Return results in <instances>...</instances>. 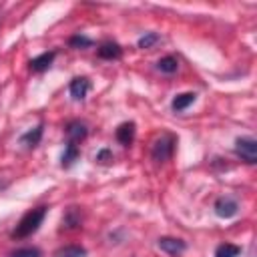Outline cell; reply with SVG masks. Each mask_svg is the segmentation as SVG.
I'll use <instances>...</instances> for the list:
<instances>
[{"mask_svg":"<svg viewBox=\"0 0 257 257\" xmlns=\"http://www.w3.org/2000/svg\"><path fill=\"white\" fill-rule=\"evenodd\" d=\"M46 211H48V207L40 205V207H36V209H30L28 213H24V217H22V219L18 221V225L14 227L12 237H14V239H26V237H30L32 233H36L38 227L42 225L44 217H46Z\"/></svg>","mask_w":257,"mask_h":257,"instance_id":"6da1fadb","label":"cell"},{"mask_svg":"<svg viewBox=\"0 0 257 257\" xmlns=\"http://www.w3.org/2000/svg\"><path fill=\"white\" fill-rule=\"evenodd\" d=\"M175 145H177V141H175L173 135H161V137L153 143L151 159H153L155 163H165V161H169V159L173 157V153H175Z\"/></svg>","mask_w":257,"mask_h":257,"instance_id":"7a4b0ae2","label":"cell"},{"mask_svg":"<svg viewBox=\"0 0 257 257\" xmlns=\"http://www.w3.org/2000/svg\"><path fill=\"white\" fill-rule=\"evenodd\" d=\"M235 155L243 163L255 165L257 163V141L253 137H239L235 141Z\"/></svg>","mask_w":257,"mask_h":257,"instance_id":"3957f363","label":"cell"},{"mask_svg":"<svg viewBox=\"0 0 257 257\" xmlns=\"http://www.w3.org/2000/svg\"><path fill=\"white\" fill-rule=\"evenodd\" d=\"M213 209H215V215H217V217H221V219H231V217H235V215L239 213V203H237L233 197L223 195V197H219V199L215 201Z\"/></svg>","mask_w":257,"mask_h":257,"instance_id":"277c9868","label":"cell"},{"mask_svg":"<svg viewBox=\"0 0 257 257\" xmlns=\"http://www.w3.org/2000/svg\"><path fill=\"white\" fill-rule=\"evenodd\" d=\"M159 249L165 251L167 255H181L185 249H187V243L183 239H177V237H161L157 241Z\"/></svg>","mask_w":257,"mask_h":257,"instance_id":"5b68a950","label":"cell"},{"mask_svg":"<svg viewBox=\"0 0 257 257\" xmlns=\"http://www.w3.org/2000/svg\"><path fill=\"white\" fill-rule=\"evenodd\" d=\"M68 90H70V96L74 100H84L86 94H88V90H90V80L86 76H76V78L70 80Z\"/></svg>","mask_w":257,"mask_h":257,"instance_id":"8992f818","label":"cell"},{"mask_svg":"<svg viewBox=\"0 0 257 257\" xmlns=\"http://www.w3.org/2000/svg\"><path fill=\"white\" fill-rule=\"evenodd\" d=\"M66 135H68V143L78 145L80 141H84V139H86L88 128H86V124H84V122H80V120H72V122H68V124H66Z\"/></svg>","mask_w":257,"mask_h":257,"instance_id":"52a82bcc","label":"cell"},{"mask_svg":"<svg viewBox=\"0 0 257 257\" xmlns=\"http://www.w3.org/2000/svg\"><path fill=\"white\" fill-rule=\"evenodd\" d=\"M54 58H56V52H54V50L42 52V54H38L36 58H32V60L28 62V66H30L32 72H42V70L50 68V64L54 62Z\"/></svg>","mask_w":257,"mask_h":257,"instance_id":"ba28073f","label":"cell"},{"mask_svg":"<svg viewBox=\"0 0 257 257\" xmlns=\"http://www.w3.org/2000/svg\"><path fill=\"white\" fill-rule=\"evenodd\" d=\"M135 133H137V126H135L133 120L122 122V124H118V128H116V141H118L122 147H128V145H133V141H135Z\"/></svg>","mask_w":257,"mask_h":257,"instance_id":"9c48e42d","label":"cell"},{"mask_svg":"<svg viewBox=\"0 0 257 257\" xmlns=\"http://www.w3.org/2000/svg\"><path fill=\"white\" fill-rule=\"evenodd\" d=\"M42 135H44V124L40 122V124H36L34 128L26 131V133L20 137V143H22L24 147H28V149H34L36 145H40V141H42Z\"/></svg>","mask_w":257,"mask_h":257,"instance_id":"30bf717a","label":"cell"},{"mask_svg":"<svg viewBox=\"0 0 257 257\" xmlns=\"http://www.w3.org/2000/svg\"><path fill=\"white\" fill-rule=\"evenodd\" d=\"M98 56L100 58H104V60H116V58H120L122 56V48H120V44H116V42H102L100 46H98Z\"/></svg>","mask_w":257,"mask_h":257,"instance_id":"8fae6325","label":"cell"},{"mask_svg":"<svg viewBox=\"0 0 257 257\" xmlns=\"http://www.w3.org/2000/svg\"><path fill=\"white\" fill-rule=\"evenodd\" d=\"M78 157H80V149H78V145L66 143L64 153H62V157H60V167H62V169H70V167L78 161Z\"/></svg>","mask_w":257,"mask_h":257,"instance_id":"7c38bea8","label":"cell"},{"mask_svg":"<svg viewBox=\"0 0 257 257\" xmlns=\"http://www.w3.org/2000/svg\"><path fill=\"white\" fill-rule=\"evenodd\" d=\"M195 100H197V94H195V92H181V94H177V96L173 98L171 108H173L175 112H183V110L189 108Z\"/></svg>","mask_w":257,"mask_h":257,"instance_id":"4fadbf2b","label":"cell"},{"mask_svg":"<svg viewBox=\"0 0 257 257\" xmlns=\"http://www.w3.org/2000/svg\"><path fill=\"white\" fill-rule=\"evenodd\" d=\"M80 223H82V215H80V211H78L76 207H70V209L64 213V217H62L64 229H78Z\"/></svg>","mask_w":257,"mask_h":257,"instance_id":"5bb4252c","label":"cell"},{"mask_svg":"<svg viewBox=\"0 0 257 257\" xmlns=\"http://www.w3.org/2000/svg\"><path fill=\"white\" fill-rule=\"evenodd\" d=\"M239 255H241V247L233 243H221L215 249V257H239Z\"/></svg>","mask_w":257,"mask_h":257,"instance_id":"9a60e30c","label":"cell"},{"mask_svg":"<svg viewBox=\"0 0 257 257\" xmlns=\"http://www.w3.org/2000/svg\"><path fill=\"white\" fill-rule=\"evenodd\" d=\"M157 68H159L161 72H165V74H173V72H177V68H179V60H177L175 56H163V58L157 62Z\"/></svg>","mask_w":257,"mask_h":257,"instance_id":"2e32d148","label":"cell"},{"mask_svg":"<svg viewBox=\"0 0 257 257\" xmlns=\"http://www.w3.org/2000/svg\"><path fill=\"white\" fill-rule=\"evenodd\" d=\"M159 40H161V36H159L157 32H145V34L137 40V46L143 48V50H147V48H153Z\"/></svg>","mask_w":257,"mask_h":257,"instance_id":"e0dca14e","label":"cell"},{"mask_svg":"<svg viewBox=\"0 0 257 257\" xmlns=\"http://www.w3.org/2000/svg\"><path fill=\"white\" fill-rule=\"evenodd\" d=\"M56 257H86V249L78 245H68V247H62L56 253Z\"/></svg>","mask_w":257,"mask_h":257,"instance_id":"ac0fdd59","label":"cell"},{"mask_svg":"<svg viewBox=\"0 0 257 257\" xmlns=\"http://www.w3.org/2000/svg\"><path fill=\"white\" fill-rule=\"evenodd\" d=\"M68 44H70L72 48H90V46H92V40H90L88 36H84V34H74V36L68 40Z\"/></svg>","mask_w":257,"mask_h":257,"instance_id":"d6986e66","label":"cell"},{"mask_svg":"<svg viewBox=\"0 0 257 257\" xmlns=\"http://www.w3.org/2000/svg\"><path fill=\"white\" fill-rule=\"evenodd\" d=\"M10 257H42V253L36 247H22V249H16L14 253H10Z\"/></svg>","mask_w":257,"mask_h":257,"instance_id":"ffe728a7","label":"cell"},{"mask_svg":"<svg viewBox=\"0 0 257 257\" xmlns=\"http://www.w3.org/2000/svg\"><path fill=\"white\" fill-rule=\"evenodd\" d=\"M112 151L110 149H100L98 153H96V163L98 165H110L112 163Z\"/></svg>","mask_w":257,"mask_h":257,"instance_id":"44dd1931","label":"cell"}]
</instances>
